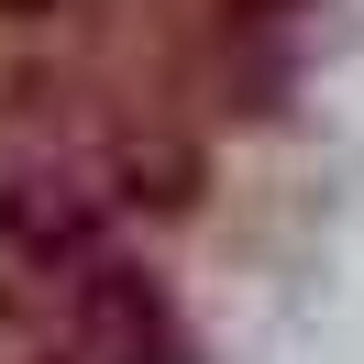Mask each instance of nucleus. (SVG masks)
<instances>
[{"label": "nucleus", "mask_w": 364, "mask_h": 364, "mask_svg": "<svg viewBox=\"0 0 364 364\" xmlns=\"http://www.w3.org/2000/svg\"><path fill=\"white\" fill-rule=\"evenodd\" d=\"M0 11H67V0H0Z\"/></svg>", "instance_id": "nucleus-1"}]
</instances>
